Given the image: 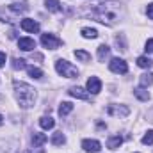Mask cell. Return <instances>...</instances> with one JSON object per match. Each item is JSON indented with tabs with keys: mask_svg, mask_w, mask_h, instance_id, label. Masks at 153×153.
I'll use <instances>...</instances> for the list:
<instances>
[{
	"mask_svg": "<svg viewBox=\"0 0 153 153\" xmlns=\"http://www.w3.org/2000/svg\"><path fill=\"white\" fill-rule=\"evenodd\" d=\"M87 91L93 93V94H98V93L102 91V82H100L98 76H91V78L87 80Z\"/></svg>",
	"mask_w": 153,
	"mask_h": 153,
	"instance_id": "9c48e42d",
	"label": "cell"
},
{
	"mask_svg": "<svg viewBox=\"0 0 153 153\" xmlns=\"http://www.w3.org/2000/svg\"><path fill=\"white\" fill-rule=\"evenodd\" d=\"M82 148H84V152H87V153H96L102 150V144L98 141H94V139H84L82 141Z\"/></svg>",
	"mask_w": 153,
	"mask_h": 153,
	"instance_id": "8992f818",
	"label": "cell"
},
{
	"mask_svg": "<svg viewBox=\"0 0 153 153\" xmlns=\"http://www.w3.org/2000/svg\"><path fill=\"white\" fill-rule=\"evenodd\" d=\"M13 85H14V94H16V100H18L20 107H23V109L32 107L34 102H36V89L32 85H29L25 82H18V80Z\"/></svg>",
	"mask_w": 153,
	"mask_h": 153,
	"instance_id": "7a4b0ae2",
	"label": "cell"
},
{
	"mask_svg": "<svg viewBox=\"0 0 153 153\" xmlns=\"http://www.w3.org/2000/svg\"><path fill=\"white\" fill-rule=\"evenodd\" d=\"M45 7L52 13H59L61 11V2L59 0H45Z\"/></svg>",
	"mask_w": 153,
	"mask_h": 153,
	"instance_id": "2e32d148",
	"label": "cell"
},
{
	"mask_svg": "<svg viewBox=\"0 0 153 153\" xmlns=\"http://www.w3.org/2000/svg\"><path fill=\"white\" fill-rule=\"evenodd\" d=\"M55 70H57L59 75L64 76V78H75V76L78 75V70H76L71 62H68V61H64V59H59V61L55 62Z\"/></svg>",
	"mask_w": 153,
	"mask_h": 153,
	"instance_id": "3957f363",
	"label": "cell"
},
{
	"mask_svg": "<svg viewBox=\"0 0 153 153\" xmlns=\"http://www.w3.org/2000/svg\"><path fill=\"white\" fill-rule=\"evenodd\" d=\"M39 125H41V128L50 130V128H53V126H55V121H53L50 116H43V117L39 119Z\"/></svg>",
	"mask_w": 153,
	"mask_h": 153,
	"instance_id": "9a60e30c",
	"label": "cell"
},
{
	"mask_svg": "<svg viewBox=\"0 0 153 153\" xmlns=\"http://www.w3.org/2000/svg\"><path fill=\"white\" fill-rule=\"evenodd\" d=\"M134 94H135L141 102H148V100H150V93H148L144 87H135V89H134Z\"/></svg>",
	"mask_w": 153,
	"mask_h": 153,
	"instance_id": "5bb4252c",
	"label": "cell"
},
{
	"mask_svg": "<svg viewBox=\"0 0 153 153\" xmlns=\"http://www.w3.org/2000/svg\"><path fill=\"white\" fill-rule=\"evenodd\" d=\"M107 112H109L111 116H119V117H126V116L130 114V109H128V107H125V105H109Z\"/></svg>",
	"mask_w": 153,
	"mask_h": 153,
	"instance_id": "52a82bcc",
	"label": "cell"
},
{
	"mask_svg": "<svg viewBox=\"0 0 153 153\" xmlns=\"http://www.w3.org/2000/svg\"><path fill=\"white\" fill-rule=\"evenodd\" d=\"M109 68H111L112 73H121V75L128 71V64H126L123 59H119V57H116V59H112V61L109 62Z\"/></svg>",
	"mask_w": 153,
	"mask_h": 153,
	"instance_id": "5b68a950",
	"label": "cell"
},
{
	"mask_svg": "<svg viewBox=\"0 0 153 153\" xmlns=\"http://www.w3.org/2000/svg\"><path fill=\"white\" fill-rule=\"evenodd\" d=\"M71 111H73V103H71V102H62L61 107H59V116H61V117H62V116H68Z\"/></svg>",
	"mask_w": 153,
	"mask_h": 153,
	"instance_id": "e0dca14e",
	"label": "cell"
},
{
	"mask_svg": "<svg viewBox=\"0 0 153 153\" xmlns=\"http://www.w3.org/2000/svg\"><path fill=\"white\" fill-rule=\"evenodd\" d=\"M143 144H153V130H148L143 137Z\"/></svg>",
	"mask_w": 153,
	"mask_h": 153,
	"instance_id": "4316f807",
	"label": "cell"
},
{
	"mask_svg": "<svg viewBox=\"0 0 153 153\" xmlns=\"http://www.w3.org/2000/svg\"><path fill=\"white\" fill-rule=\"evenodd\" d=\"M20 27H22L25 32H30V34L39 32V23H38V22H34V20H30V18H25V20H22Z\"/></svg>",
	"mask_w": 153,
	"mask_h": 153,
	"instance_id": "ba28073f",
	"label": "cell"
},
{
	"mask_svg": "<svg viewBox=\"0 0 153 153\" xmlns=\"http://www.w3.org/2000/svg\"><path fill=\"white\" fill-rule=\"evenodd\" d=\"M146 14H148V18H150V20H153V4H150V5H148Z\"/></svg>",
	"mask_w": 153,
	"mask_h": 153,
	"instance_id": "f1b7e54d",
	"label": "cell"
},
{
	"mask_svg": "<svg viewBox=\"0 0 153 153\" xmlns=\"http://www.w3.org/2000/svg\"><path fill=\"white\" fill-rule=\"evenodd\" d=\"M4 66H5V53L0 52V68H4Z\"/></svg>",
	"mask_w": 153,
	"mask_h": 153,
	"instance_id": "f546056e",
	"label": "cell"
},
{
	"mask_svg": "<svg viewBox=\"0 0 153 153\" xmlns=\"http://www.w3.org/2000/svg\"><path fill=\"white\" fill-rule=\"evenodd\" d=\"M137 64H139L141 68H144V70H150V68L153 66V61L150 59V57H144V55H143V57L137 59Z\"/></svg>",
	"mask_w": 153,
	"mask_h": 153,
	"instance_id": "7402d4cb",
	"label": "cell"
},
{
	"mask_svg": "<svg viewBox=\"0 0 153 153\" xmlns=\"http://www.w3.org/2000/svg\"><path fill=\"white\" fill-rule=\"evenodd\" d=\"M9 9L13 11V13H16V14H20V13H25L27 9H29V5H27V2H13L11 5H9Z\"/></svg>",
	"mask_w": 153,
	"mask_h": 153,
	"instance_id": "7c38bea8",
	"label": "cell"
},
{
	"mask_svg": "<svg viewBox=\"0 0 153 153\" xmlns=\"http://www.w3.org/2000/svg\"><path fill=\"white\" fill-rule=\"evenodd\" d=\"M18 46H20V50H23V52H30V50L36 48V41L30 39V38H20L18 39Z\"/></svg>",
	"mask_w": 153,
	"mask_h": 153,
	"instance_id": "30bf717a",
	"label": "cell"
},
{
	"mask_svg": "<svg viewBox=\"0 0 153 153\" xmlns=\"http://www.w3.org/2000/svg\"><path fill=\"white\" fill-rule=\"evenodd\" d=\"M27 71H29V75L32 76V78H41V76H43V71H41L39 68H34V66L27 68Z\"/></svg>",
	"mask_w": 153,
	"mask_h": 153,
	"instance_id": "d4e9b609",
	"label": "cell"
},
{
	"mask_svg": "<svg viewBox=\"0 0 153 153\" xmlns=\"http://www.w3.org/2000/svg\"><path fill=\"white\" fill-rule=\"evenodd\" d=\"M82 36L87 38V39H94V38H98V30L96 29H91V27H84L82 29Z\"/></svg>",
	"mask_w": 153,
	"mask_h": 153,
	"instance_id": "44dd1931",
	"label": "cell"
},
{
	"mask_svg": "<svg viewBox=\"0 0 153 153\" xmlns=\"http://www.w3.org/2000/svg\"><path fill=\"white\" fill-rule=\"evenodd\" d=\"M46 135L45 134H38V132H34V135H32V144L34 146H41V144H45L46 143Z\"/></svg>",
	"mask_w": 153,
	"mask_h": 153,
	"instance_id": "ffe728a7",
	"label": "cell"
},
{
	"mask_svg": "<svg viewBox=\"0 0 153 153\" xmlns=\"http://www.w3.org/2000/svg\"><path fill=\"white\" fill-rule=\"evenodd\" d=\"M2 119H4V117H2V114H0V125H2Z\"/></svg>",
	"mask_w": 153,
	"mask_h": 153,
	"instance_id": "4dcf8cb0",
	"label": "cell"
},
{
	"mask_svg": "<svg viewBox=\"0 0 153 153\" xmlns=\"http://www.w3.org/2000/svg\"><path fill=\"white\" fill-rule=\"evenodd\" d=\"M71 96H75V98H78V100H89V94L82 89V87H78V85H75V87H70V91H68Z\"/></svg>",
	"mask_w": 153,
	"mask_h": 153,
	"instance_id": "8fae6325",
	"label": "cell"
},
{
	"mask_svg": "<svg viewBox=\"0 0 153 153\" xmlns=\"http://www.w3.org/2000/svg\"><path fill=\"white\" fill-rule=\"evenodd\" d=\"M13 68H14V70H25L27 64H25L23 59H13Z\"/></svg>",
	"mask_w": 153,
	"mask_h": 153,
	"instance_id": "484cf974",
	"label": "cell"
},
{
	"mask_svg": "<svg viewBox=\"0 0 153 153\" xmlns=\"http://www.w3.org/2000/svg\"><path fill=\"white\" fill-rule=\"evenodd\" d=\"M119 13H121V7L116 0H105L94 7L93 16L94 20H98L103 25H114L119 20Z\"/></svg>",
	"mask_w": 153,
	"mask_h": 153,
	"instance_id": "6da1fadb",
	"label": "cell"
},
{
	"mask_svg": "<svg viewBox=\"0 0 153 153\" xmlns=\"http://www.w3.org/2000/svg\"><path fill=\"white\" fill-rule=\"evenodd\" d=\"M61 43H62V41L59 38H55L53 34H48V32H46V34L41 36V45H43L45 48H48V50H57V48L61 46Z\"/></svg>",
	"mask_w": 153,
	"mask_h": 153,
	"instance_id": "277c9868",
	"label": "cell"
},
{
	"mask_svg": "<svg viewBox=\"0 0 153 153\" xmlns=\"http://www.w3.org/2000/svg\"><path fill=\"white\" fill-rule=\"evenodd\" d=\"M141 84L146 87V85H153V73H144L141 75Z\"/></svg>",
	"mask_w": 153,
	"mask_h": 153,
	"instance_id": "cb8c5ba5",
	"label": "cell"
},
{
	"mask_svg": "<svg viewBox=\"0 0 153 153\" xmlns=\"http://www.w3.org/2000/svg\"><path fill=\"white\" fill-rule=\"evenodd\" d=\"M64 143H66V137H64L62 132H55V134L52 135V144H53V146H61V144H64Z\"/></svg>",
	"mask_w": 153,
	"mask_h": 153,
	"instance_id": "d6986e66",
	"label": "cell"
},
{
	"mask_svg": "<svg viewBox=\"0 0 153 153\" xmlns=\"http://www.w3.org/2000/svg\"><path fill=\"white\" fill-rule=\"evenodd\" d=\"M144 50L150 52V53L153 52V39H148V41H146V48H144Z\"/></svg>",
	"mask_w": 153,
	"mask_h": 153,
	"instance_id": "83f0119b",
	"label": "cell"
},
{
	"mask_svg": "<svg viewBox=\"0 0 153 153\" xmlns=\"http://www.w3.org/2000/svg\"><path fill=\"white\" fill-rule=\"evenodd\" d=\"M75 57L78 61H82V62H89V61H91V53H87L85 50H76Z\"/></svg>",
	"mask_w": 153,
	"mask_h": 153,
	"instance_id": "603a6c76",
	"label": "cell"
},
{
	"mask_svg": "<svg viewBox=\"0 0 153 153\" xmlns=\"http://www.w3.org/2000/svg\"><path fill=\"white\" fill-rule=\"evenodd\" d=\"M109 53H111V48L107 46V45H102V46H98V61H105L107 57H109Z\"/></svg>",
	"mask_w": 153,
	"mask_h": 153,
	"instance_id": "ac0fdd59",
	"label": "cell"
},
{
	"mask_svg": "<svg viewBox=\"0 0 153 153\" xmlns=\"http://www.w3.org/2000/svg\"><path fill=\"white\" fill-rule=\"evenodd\" d=\"M121 143H123V137H121V135H114V137H111V139L107 141V148H109V150H117V148L121 146Z\"/></svg>",
	"mask_w": 153,
	"mask_h": 153,
	"instance_id": "4fadbf2b",
	"label": "cell"
}]
</instances>
